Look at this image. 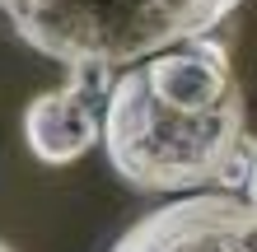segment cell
Masks as SVG:
<instances>
[{
    "label": "cell",
    "instance_id": "52a82bcc",
    "mask_svg": "<svg viewBox=\"0 0 257 252\" xmlns=\"http://www.w3.org/2000/svg\"><path fill=\"white\" fill-rule=\"evenodd\" d=\"M0 252H14V247H10V243H5V238H0Z\"/></svg>",
    "mask_w": 257,
    "mask_h": 252
},
{
    "label": "cell",
    "instance_id": "6da1fadb",
    "mask_svg": "<svg viewBox=\"0 0 257 252\" xmlns=\"http://www.w3.org/2000/svg\"><path fill=\"white\" fill-rule=\"evenodd\" d=\"M103 150L112 173L131 191L196 196L206 187H243L252 150L248 140V103L234 89L210 112H173L150 94L141 66L122 70L103 98Z\"/></svg>",
    "mask_w": 257,
    "mask_h": 252
},
{
    "label": "cell",
    "instance_id": "7a4b0ae2",
    "mask_svg": "<svg viewBox=\"0 0 257 252\" xmlns=\"http://www.w3.org/2000/svg\"><path fill=\"white\" fill-rule=\"evenodd\" d=\"M243 0H0L10 28L66 70H131L150 56L210 38Z\"/></svg>",
    "mask_w": 257,
    "mask_h": 252
},
{
    "label": "cell",
    "instance_id": "8992f818",
    "mask_svg": "<svg viewBox=\"0 0 257 252\" xmlns=\"http://www.w3.org/2000/svg\"><path fill=\"white\" fill-rule=\"evenodd\" d=\"M243 201L257 210V150H252V164H248V177H243Z\"/></svg>",
    "mask_w": 257,
    "mask_h": 252
},
{
    "label": "cell",
    "instance_id": "5b68a950",
    "mask_svg": "<svg viewBox=\"0 0 257 252\" xmlns=\"http://www.w3.org/2000/svg\"><path fill=\"white\" fill-rule=\"evenodd\" d=\"M141 75L164 108L187 112V117L220 108L238 89L234 66H229V47L220 38H192L183 47L150 56V61H141Z\"/></svg>",
    "mask_w": 257,
    "mask_h": 252
},
{
    "label": "cell",
    "instance_id": "3957f363",
    "mask_svg": "<svg viewBox=\"0 0 257 252\" xmlns=\"http://www.w3.org/2000/svg\"><path fill=\"white\" fill-rule=\"evenodd\" d=\"M108 252H257V210L229 191H196L155 205Z\"/></svg>",
    "mask_w": 257,
    "mask_h": 252
},
{
    "label": "cell",
    "instance_id": "277c9868",
    "mask_svg": "<svg viewBox=\"0 0 257 252\" xmlns=\"http://www.w3.org/2000/svg\"><path fill=\"white\" fill-rule=\"evenodd\" d=\"M117 75L108 70H70L66 84L42 89V94L24 108V140L38 164L66 168L84 159L103 140V108Z\"/></svg>",
    "mask_w": 257,
    "mask_h": 252
}]
</instances>
